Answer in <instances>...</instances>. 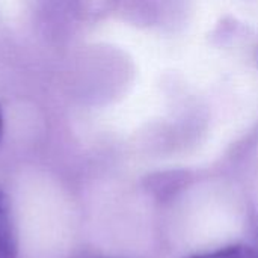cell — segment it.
Returning <instances> with one entry per match:
<instances>
[{
  "label": "cell",
  "mask_w": 258,
  "mask_h": 258,
  "mask_svg": "<svg viewBox=\"0 0 258 258\" xmlns=\"http://www.w3.org/2000/svg\"><path fill=\"white\" fill-rule=\"evenodd\" d=\"M18 237L8 195L0 189V258H17Z\"/></svg>",
  "instance_id": "6da1fadb"
},
{
  "label": "cell",
  "mask_w": 258,
  "mask_h": 258,
  "mask_svg": "<svg viewBox=\"0 0 258 258\" xmlns=\"http://www.w3.org/2000/svg\"><path fill=\"white\" fill-rule=\"evenodd\" d=\"M187 258H258V255L249 246L233 245V246H225L216 251L203 252V254H197Z\"/></svg>",
  "instance_id": "7a4b0ae2"
},
{
  "label": "cell",
  "mask_w": 258,
  "mask_h": 258,
  "mask_svg": "<svg viewBox=\"0 0 258 258\" xmlns=\"http://www.w3.org/2000/svg\"><path fill=\"white\" fill-rule=\"evenodd\" d=\"M3 138V116H2V110H0V142Z\"/></svg>",
  "instance_id": "3957f363"
}]
</instances>
